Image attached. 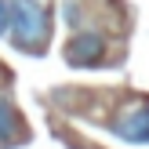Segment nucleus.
<instances>
[{
	"instance_id": "obj_1",
	"label": "nucleus",
	"mask_w": 149,
	"mask_h": 149,
	"mask_svg": "<svg viewBox=\"0 0 149 149\" xmlns=\"http://www.w3.org/2000/svg\"><path fill=\"white\" fill-rule=\"evenodd\" d=\"M4 36L18 51L40 55L51 40V7L47 0H4Z\"/></svg>"
},
{
	"instance_id": "obj_2",
	"label": "nucleus",
	"mask_w": 149,
	"mask_h": 149,
	"mask_svg": "<svg viewBox=\"0 0 149 149\" xmlns=\"http://www.w3.org/2000/svg\"><path fill=\"white\" fill-rule=\"evenodd\" d=\"M102 55H106V40L98 33H80L65 44V62L69 65H95Z\"/></svg>"
},
{
	"instance_id": "obj_3",
	"label": "nucleus",
	"mask_w": 149,
	"mask_h": 149,
	"mask_svg": "<svg viewBox=\"0 0 149 149\" xmlns=\"http://www.w3.org/2000/svg\"><path fill=\"white\" fill-rule=\"evenodd\" d=\"M116 135L124 138V142H135V146H149V102L138 109H131V113H124L120 120H116Z\"/></svg>"
},
{
	"instance_id": "obj_4",
	"label": "nucleus",
	"mask_w": 149,
	"mask_h": 149,
	"mask_svg": "<svg viewBox=\"0 0 149 149\" xmlns=\"http://www.w3.org/2000/svg\"><path fill=\"white\" fill-rule=\"evenodd\" d=\"M22 138V120L7 98H0V146H11Z\"/></svg>"
},
{
	"instance_id": "obj_5",
	"label": "nucleus",
	"mask_w": 149,
	"mask_h": 149,
	"mask_svg": "<svg viewBox=\"0 0 149 149\" xmlns=\"http://www.w3.org/2000/svg\"><path fill=\"white\" fill-rule=\"evenodd\" d=\"M4 26L7 22H4V0H0V36H4Z\"/></svg>"
}]
</instances>
